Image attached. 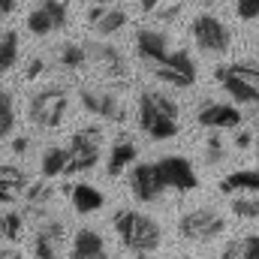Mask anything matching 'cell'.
I'll list each match as a JSON object with an SVG mask.
<instances>
[{"instance_id":"cell-1","label":"cell","mask_w":259,"mask_h":259,"mask_svg":"<svg viewBox=\"0 0 259 259\" xmlns=\"http://www.w3.org/2000/svg\"><path fill=\"white\" fill-rule=\"evenodd\" d=\"M115 232L121 235V244L130 253H154L163 241L160 223L139 214V211H118L115 214Z\"/></svg>"},{"instance_id":"cell-2","label":"cell","mask_w":259,"mask_h":259,"mask_svg":"<svg viewBox=\"0 0 259 259\" xmlns=\"http://www.w3.org/2000/svg\"><path fill=\"white\" fill-rule=\"evenodd\" d=\"M103 160V130L100 127H81L72 133L69 148H66V175L91 172Z\"/></svg>"},{"instance_id":"cell-3","label":"cell","mask_w":259,"mask_h":259,"mask_svg":"<svg viewBox=\"0 0 259 259\" xmlns=\"http://www.w3.org/2000/svg\"><path fill=\"white\" fill-rule=\"evenodd\" d=\"M66 109H69L66 91L58 88V84H49V88H42V91H36V94L30 97V103H27V118H30V124H36V127L55 130V127L64 124Z\"/></svg>"},{"instance_id":"cell-4","label":"cell","mask_w":259,"mask_h":259,"mask_svg":"<svg viewBox=\"0 0 259 259\" xmlns=\"http://www.w3.org/2000/svg\"><path fill=\"white\" fill-rule=\"evenodd\" d=\"M190 33H193V42L205 52V55H226L229 46H232V33L229 27L211 15V12H199L190 24Z\"/></svg>"},{"instance_id":"cell-5","label":"cell","mask_w":259,"mask_h":259,"mask_svg":"<svg viewBox=\"0 0 259 259\" xmlns=\"http://www.w3.org/2000/svg\"><path fill=\"white\" fill-rule=\"evenodd\" d=\"M178 232L190 241H214L226 232V217L214 208H196V211H187L181 220H178Z\"/></svg>"},{"instance_id":"cell-6","label":"cell","mask_w":259,"mask_h":259,"mask_svg":"<svg viewBox=\"0 0 259 259\" xmlns=\"http://www.w3.org/2000/svg\"><path fill=\"white\" fill-rule=\"evenodd\" d=\"M139 127L148 139L154 142H166V139H175L181 124L175 118H169L154 100H151V91H142L139 94Z\"/></svg>"},{"instance_id":"cell-7","label":"cell","mask_w":259,"mask_h":259,"mask_svg":"<svg viewBox=\"0 0 259 259\" xmlns=\"http://www.w3.org/2000/svg\"><path fill=\"white\" fill-rule=\"evenodd\" d=\"M157 172L163 178V187L166 190H178V193H190L199 187V175H196L193 163L187 157H178V154H169V157H160L157 160Z\"/></svg>"},{"instance_id":"cell-8","label":"cell","mask_w":259,"mask_h":259,"mask_svg":"<svg viewBox=\"0 0 259 259\" xmlns=\"http://www.w3.org/2000/svg\"><path fill=\"white\" fill-rule=\"evenodd\" d=\"M154 66V75L172 88H193L196 84V64L190 58V52L178 49V52H169L160 64H151Z\"/></svg>"},{"instance_id":"cell-9","label":"cell","mask_w":259,"mask_h":259,"mask_svg":"<svg viewBox=\"0 0 259 259\" xmlns=\"http://www.w3.org/2000/svg\"><path fill=\"white\" fill-rule=\"evenodd\" d=\"M130 190H133V196L139 202H145V205L148 202H157L160 196L166 193L163 178L157 172V163H136L130 169Z\"/></svg>"},{"instance_id":"cell-10","label":"cell","mask_w":259,"mask_h":259,"mask_svg":"<svg viewBox=\"0 0 259 259\" xmlns=\"http://www.w3.org/2000/svg\"><path fill=\"white\" fill-rule=\"evenodd\" d=\"M78 97H81L84 112H91V115H97V118H106V121H115V124H121V121H124V106H121V100H118L115 94L84 88Z\"/></svg>"},{"instance_id":"cell-11","label":"cell","mask_w":259,"mask_h":259,"mask_svg":"<svg viewBox=\"0 0 259 259\" xmlns=\"http://www.w3.org/2000/svg\"><path fill=\"white\" fill-rule=\"evenodd\" d=\"M199 127H208V130H238L241 127V112L235 106H226V103H208L199 109L196 115Z\"/></svg>"},{"instance_id":"cell-12","label":"cell","mask_w":259,"mask_h":259,"mask_svg":"<svg viewBox=\"0 0 259 259\" xmlns=\"http://www.w3.org/2000/svg\"><path fill=\"white\" fill-rule=\"evenodd\" d=\"M214 78H217V84L235 100V103H244V106H259V88L256 84H250V81H244V78H238L235 72H229L226 64H220L214 69Z\"/></svg>"},{"instance_id":"cell-13","label":"cell","mask_w":259,"mask_h":259,"mask_svg":"<svg viewBox=\"0 0 259 259\" xmlns=\"http://www.w3.org/2000/svg\"><path fill=\"white\" fill-rule=\"evenodd\" d=\"M64 235H66V229H64L61 220H46L36 229V238H33V253H36V259H58L61 256Z\"/></svg>"},{"instance_id":"cell-14","label":"cell","mask_w":259,"mask_h":259,"mask_svg":"<svg viewBox=\"0 0 259 259\" xmlns=\"http://www.w3.org/2000/svg\"><path fill=\"white\" fill-rule=\"evenodd\" d=\"M88 58L97 64V69L106 75V78H124V58H121V52L115 49V46H106V42H91L88 46Z\"/></svg>"},{"instance_id":"cell-15","label":"cell","mask_w":259,"mask_h":259,"mask_svg":"<svg viewBox=\"0 0 259 259\" xmlns=\"http://www.w3.org/2000/svg\"><path fill=\"white\" fill-rule=\"evenodd\" d=\"M136 52H139L142 61L160 64V61L169 55V36L160 33V30H154V27H142V30L136 33Z\"/></svg>"},{"instance_id":"cell-16","label":"cell","mask_w":259,"mask_h":259,"mask_svg":"<svg viewBox=\"0 0 259 259\" xmlns=\"http://www.w3.org/2000/svg\"><path fill=\"white\" fill-rule=\"evenodd\" d=\"M136 157H139V148H136V142H133L130 136H118V139H115V145H112V151H109L106 172H109L112 178L124 175L130 166L136 163Z\"/></svg>"},{"instance_id":"cell-17","label":"cell","mask_w":259,"mask_h":259,"mask_svg":"<svg viewBox=\"0 0 259 259\" xmlns=\"http://www.w3.org/2000/svg\"><path fill=\"white\" fill-rule=\"evenodd\" d=\"M100 253H106V238L97 229H78L72 235V253H69V259H97Z\"/></svg>"},{"instance_id":"cell-18","label":"cell","mask_w":259,"mask_h":259,"mask_svg":"<svg viewBox=\"0 0 259 259\" xmlns=\"http://www.w3.org/2000/svg\"><path fill=\"white\" fill-rule=\"evenodd\" d=\"M69 202H72V208L78 214H94V211H100L106 205V196L94 184H75V187H69Z\"/></svg>"},{"instance_id":"cell-19","label":"cell","mask_w":259,"mask_h":259,"mask_svg":"<svg viewBox=\"0 0 259 259\" xmlns=\"http://www.w3.org/2000/svg\"><path fill=\"white\" fill-rule=\"evenodd\" d=\"M223 193H256L259 190V172L256 169H238L220 181Z\"/></svg>"},{"instance_id":"cell-20","label":"cell","mask_w":259,"mask_h":259,"mask_svg":"<svg viewBox=\"0 0 259 259\" xmlns=\"http://www.w3.org/2000/svg\"><path fill=\"white\" fill-rule=\"evenodd\" d=\"M18 49H21L18 33H15V30H0V75H6V72L15 66Z\"/></svg>"},{"instance_id":"cell-21","label":"cell","mask_w":259,"mask_h":259,"mask_svg":"<svg viewBox=\"0 0 259 259\" xmlns=\"http://www.w3.org/2000/svg\"><path fill=\"white\" fill-rule=\"evenodd\" d=\"M39 169H42L46 178L66 175V148H58V145L46 148V154H42V160H39Z\"/></svg>"},{"instance_id":"cell-22","label":"cell","mask_w":259,"mask_h":259,"mask_svg":"<svg viewBox=\"0 0 259 259\" xmlns=\"http://www.w3.org/2000/svg\"><path fill=\"white\" fill-rule=\"evenodd\" d=\"M127 21H130V15L124 9H106V12L94 21V30H97L100 36H112V33H118Z\"/></svg>"},{"instance_id":"cell-23","label":"cell","mask_w":259,"mask_h":259,"mask_svg":"<svg viewBox=\"0 0 259 259\" xmlns=\"http://www.w3.org/2000/svg\"><path fill=\"white\" fill-rule=\"evenodd\" d=\"M15 127V97L12 91L0 88V139H6Z\"/></svg>"},{"instance_id":"cell-24","label":"cell","mask_w":259,"mask_h":259,"mask_svg":"<svg viewBox=\"0 0 259 259\" xmlns=\"http://www.w3.org/2000/svg\"><path fill=\"white\" fill-rule=\"evenodd\" d=\"M21 229H24V217L18 211H3L0 214V238L18 241L21 238Z\"/></svg>"},{"instance_id":"cell-25","label":"cell","mask_w":259,"mask_h":259,"mask_svg":"<svg viewBox=\"0 0 259 259\" xmlns=\"http://www.w3.org/2000/svg\"><path fill=\"white\" fill-rule=\"evenodd\" d=\"M229 208H232V214L241 217V220H259V196H253V193L232 199Z\"/></svg>"},{"instance_id":"cell-26","label":"cell","mask_w":259,"mask_h":259,"mask_svg":"<svg viewBox=\"0 0 259 259\" xmlns=\"http://www.w3.org/2000/svg\"><path fill=\"white\" fill-rule=\"evenodd\" d=\"M61 64L66 69H81V66L88 64V49L78 46V42H66L64 49H61Z\"/></svg>"},{"instance_id":"cell-27","label":"cell","mask_w":259,"mask_h":259,"mask_svg":"<svg viewBox=\"0 0 259 259\" xmlns=\"http://www.w3.org/2000/svg\"><path fill=\"white\" fill-rule=\"evenodd\" d=\"M27 30H30L33 36H49V33L55 30V24H52L49 12H46L42 6H36V9L27 15Z\"/></svg>"},{"instance_id":"cell-28","label":"cell","mask_w":259,"mask_h":259,"mask_svg":"<svg viewBox=\"0 0 259 259\" xmlns=\"http://www.w3.org/2000/svg\"><path fill=\"white\" fill-rule=\"evenodd\" d=\"M24 199H27L33 208H39V205H46V202L55 199V190H52L46 181H36V184H30V187L24 190Z\"/></svg>"},{"instance_id":"cell-29","label":"cell","mask_w":259,"mask_h":259,"mask_svg":"<svg viewBox=\"0 0 259 259\" xmlns=\"http://www.w3.org/2000/svg\"><path fill=\"white\" fill-rule=\"evenodd\" d=\"M226 69L259 88V64H253V61H235V64H226Z\"/></svg>"},{"instance_id":"cell-30","label":"cell","mask_w":259,"mask_h":259,"mask_svg":"<svg viewBox=\"0 0 259 259\" xmlns=\"http://www.w3.org/2000/svg\"><path fill=\"white\" fill-rule=\"evenodd\" d=\"M42 9L49 12V18H52L55 30L66 27V3H64V0H42Z\"/></svg>"},{"instance_id":"cell-31","label":"cell","mask_w":259,"mask_h":259,"mask_svg":"<svg viewBox=\"0 0 259 259\" xmlns=\"http://www.w3.org/2000/svg\"><path fill=\"white\" fill-rule=\"evenodd\" d=\"M223 154H226V145H223V139L214 133V136L205 142V157H208V163H220Z\"/></svg>"},{"instance_id":"cell-32","label":"cell","mask_w":259,"mask_h":259,"mask_svg":"<svg viewBox=\"0 0 259 259\" xmlns=\"http://www.w3.org/2000/svg\"><path fill=\"white\" fill-rule=\"evenodd\" d=\"M235 12L241 21H253L259 18V0H235Z\"/></svg>"},{"instance_id":"cell-33","label":"cell","mask_w":259,"mask_h":259,"mask_svg":"<svg viewBox=\"0 0 259 259\" xmlns=\"http://www.w3.org/2000/svg\"><path fill=\"white\" fill-rule=\"evenodd\" d=\"M241 259H259V232L241 238Z\"/></svg>"},{"instance_id":"cell-34","label":"cell","mask_w":259,"mask_h":259,"mask_svg":"<svg viewBox=\"0 0 259 259\" xmlns=\"http://www.w3.org/2000/svg\"><path fill=\"white\" fill-rule=\"evenodd\" d=\"M18 190H21V184H15V181H0V205H15V199H18Z\"/></svg>"},{"instance_id":"cell-35","label":"cell","mask_w":259,"mask_h":259,"mask_svg":"<svg viewBox=\"0 0 259 259\" xmlns=\"http://www.w3.org/2000/svg\"><path fill=\"white\" fill-rule=\"evenodd\" d=\"M0 181H15V184H27V175L18 169V166H6V163H0Z\"/></svg>"},{"instance_id":"cell-36","label":"cell","mask_w":259,"mask_h":259,"mask_svg":"<svg viewBox=\"0 0 259 259\" xmlns=\"http://www.w3.org/2000/svg\"><path fill=\"white\" fill-rule=\"evenodd\" d=\"M42 69H46V61H42V58H33V61L27 64V69H24V78H27V81H33V78H39V75H42Z\"/></svg>"},{"instance_id":"cell-37","label":"cell","mask_w":259,"mask_h":259,"mask_svg":"<svg viewBox=\"0 0 259 259\" xmlns=\"http://www.w3.org/2000/svg\"><path fill=\"white\" fill-rule=\"evenodd\" d=\"M232 145H235L238 151H247V148L253 145V133H250V130H238V133H235V142H232Z\"/></svg>"},{"instance_id":"cell-38","label":"cell","mask_w":259,"mask_h":259,"mask_svg":"<svg viewBox=\"0 0 259 259\" xmlns=\"http://www.w3.org/2000/svg\"><path fill=\"white\" fill-rule=\"evenodd\" d=\"M217 259H241V241H226V247L220 250Z\"/></svg>"},{"instance_id":"cell-39","label":"cell","mask_w":259,"mask_h":259,"mask_svg":"<svg viewBox=\"0 0 259 259\" xmlns=\"http://www.w3.org/2000/svg\"><path fill=\"white\" fill-rule=\"evenodd\" d=\"M27 148H30V139L27 136H15L12 139V151L15 154H27Z\"/></svg>"},{"instance_id":"cell-40","label":"cell","mask_w":259,"mask_h":259,"mask_svg":"<svg viewBox=\"0 0 259 259\" xmlns=\"http://www.w3.org/2000/svg\"><path fill=\"white\" fill-rule=\"evenodd\" d=\"M178 15H181V3H172V6H166V9L160 12L163 21H172V18H178Z\"/></svg>"},{"instance_id":"cell-41","label":"cell","mask_w":259,"mask_h":259,"mask_svg":"<svg viewBox=\"0 0 259 259\" xmlns=\"http://www.w3.org/2000/svg\"><path fill=\"white\" fill-rule=\"evenodd\" d=\"M15 3H18V0H0V18L12 15V12H15Z\"/></svg>"},{"instance_id":"cell-42","label":"cell","mask_w":259,"mask_h":259,"mask_svg":"<svg viewBox=\"0 0 259 259\" xmlns=\"http://www.w3.org/2000/svg\"><path fill=\"white\" fill-rule=\"evenodd\" d=\"M103 12H106V6H100V3H94V6H91V12H88V21L94 24V21H97V18L103 15Z\"/></svg>"},{"instance_id":"cell-43","label":"cell","mask_w":259,"mask_h":259,"mask_svg":"<svg viewBox=\"0 0 259 259\" xmlns=\"http://www.w3.org/2000/svg\"><path fill=\"white\" fill-rule=\"evenodd\" d=\"M160 3H163V0H139V6H142L145 12H154V9H157Z\"/></svg>"},{"instance_id":"cell-44","label":"cell","mask_w":259,"mask_h":259,"mask_svg":"<svg viewBox=\"0 0 259 259\" xmlns=\"http://www.w3.org/2000/svg\"><path fill=\"white\" fill-rule=\"evenodd\" d=\"M0 259H24L18 250H0Z\"/></svg>"},{"instance_id":"cell-45","label":"cell","mask_w":259,"mask_h":259,"mask_svg":"<svg viewBox=\"0 0 259 259\" xmlns=\"http://www.w3.org/2000/svg\"><path fill=\"white\" fill-rule=\"evenodd\" d=\"M91 3H100V6H109L112 0H91Z\"/></svg>"},{"instance_id":"cell-46","label":"cell","mask_w":259,"mask_h":259,"mask_svg":"<svg viewBox=\"0 0 259 259\" xmlns=\"http://www.w3.org/2000/svg\"><path fill=\"white\" fill-rule=\"evenodd\" d=\"M136 259H148V253H136Z\"/></svg>"},{"instance_id":"cell-47","label":"cell","mask_w":259,"mask_h":259,"mask_svg":"<svg viewBox=\"0 0 259 259\" xmlns=\"http://www.w3.org/2000/svg\"><path fill=\"white\" fill-rule=\"evenodd\" d=\"M97 259H112V256H109V253H100V256H97Z\"/></svg>"},{"instance_id":"cell-48","label":"cell","mask_w":259,"mask_h":259,"mask_svg":"<svg viewBox=\"0 0 259 259\" xmlns=\"http://www.w3.org/2000/svg\"><path fill=\"white\" fill-rule=\"evenodd\" d=\"M181 259H193V256H181Z\"/></svg>"},{"instance_id":"cell-49","label":"cell","mask_w":259,"mask_h":259,"mask_svg":"<svg viewBox=\"0 0 259 259\" xmlns=\"http://www.w3.org/2000/svg\"><path fill=\"white\" fill-rule=\"evenodd\" d=\"M64 3H69V0H64Z\"/></svg>"}]
</instances>
